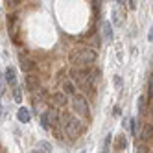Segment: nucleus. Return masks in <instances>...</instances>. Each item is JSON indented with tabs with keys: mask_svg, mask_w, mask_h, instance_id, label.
<instances>
[{
	"mask_svg": "<svg viewBox=\"0 0 153 153\" xmlns=\"http://www.w3.org/2000/svg\"><path fill=\"white\" fill-rule=\"evenodd\" d=\"M72 109H74L76 114H79L83 118L89 116V105H87V100H85L83 96H79V94L72 96Z\"/></svg>",
	"mask_w": 153,
	"mask_h": 153,
	"instance_id": "obj_4",
	"label": "nucleus"
},
{
	"mask_svg": "<svg viewBox=\"0 0 153 153\" xmlns=\"http://www.w3.org/2000/svg\"><path fill=\"white\" fill-rule=\"evenodd\" d=\"M149 149H148V146L146 144H140L138 148H137V153H148Z\"/></svg>",
	"mask_w": 153,
	"mask_h": 153,
	"instance_id": "obj_20",
	"label": "nucleus"
},
{
	"mask_svg": "<svg viewBox=\"0 0 153 153\" xmlns=\"http://www.w3.org/2000/svg\"><path fill=\"white\" fill-rule=\"evenodd\" d=\"M4 76H6V81H7L9 85L17 87V72H15V68H13V67H7V68H6V72H4Z\"/></svg>",
	"mask_w": 153,
	"mask_h": 153,
	"instance_id": "obj_7",
	"label": "nucleus"
},
{
	"mask_svg": "<svg viewBox=\"0 0 153 153\" xmlns=\"http://www.w3.org/2000/svg\"><path fill=\"white\" fill-rule=\"evenodd\" d=\"M137 107H138V111H140V113H144V111H146V96H138Z\"/></svg>",
	"mask_w": 153,
	"mask_h": 153,
	"instance_id": "obj_15",
	"label": "nucleus"
},
{
	"mask_svg": "<svg viewBox=\"0 0 153 153\" xmlns=\"http://www.w3.org/2000/svg\"><path fill=\"white\" fill-rule=\"evenodd\" d=\"M33 67H35V63L31 61L30 57H22V59H20V70H24V72H30V70L33 68Z\"/></svg>",
	"mask_w": 153,
	"mask_h": 153,
	"instance_id": "obj_10",
	"label": "nucleus"
},
{
	"mask_svg": "<svg viewBox=\"0 0 153 153\" xmlns=\"http://www.w3.org/2000/svg\"><path fill=\"white\" fill-rule=\"evenodd\" d=\"M70 76H72V79L78 83L81 89L85 91H92V81H94V74L89 72V70H85V68H72L70 70Z\"/></svg>",
	"mask_w": 153,
	"mask_h": 153,
	"instance_id": "obj_2",
	"label": "nucleus"
},
{
	"mask_svg": "<svg viewBox=\"0 0 153 153\" xmlns=\"http://www.w3.org/2000/svg\"><path fill=\"white\" fill-rule=\"evenodd\" d=\"M131 133L137 135V120H131Z\"/></svg>",
	"mask_w": 153,
	"mask_h": 153,
	"instance_id": "obj_21",
	"label": "nucleus"
},
{
	"mask_svg": "<svg viewBox=\"0 0 153 153\" xmlns=\"http://www.w3.org/2000/svg\"><path fill=\"white\" fill-rule=\"evenodd\" d=\"M98 57V53L91 48H78V50H74L70 53V63L74 65V67H89V65H92Z\"/></svg>",
	"mask_w": 153,
	"mask_h": 153,
	"instance_id": "obj_1",
	"label": "nucleus"
},
{
	"mask_svg": "<svg viewBox=\"0 0 153 153\" xmlns=\"http://www.w3.org/2000/svg\"><path fill=\"white\" fill-rule=\"evenodd\" d=\"M35 149L39 153H52V144H50V142H46V140H41Z\"/></svg>",
	"mask_w": 153,
	"mask_h": 153,
	"instance_id": "obj_12",
	"label": "nucleus"
},
{
	"mask_svg": "<svg viewBox=\"0 0 153 153\" xmlns=\"http://www.w3.org/2000/svg\"><path fill=\"white\" fill-rule=\"evenodd\" d=\"M53 100H56L59 105H65L68 98H67V94H65V92H56V94H53Z\"/></svg>",
	"mask_w": 153,
	"mask_h": 153,
	"instance_id": "obj_14",
	"label": "nucleus"
},
{
	"mask_svg": "<svg viewBox=\"0 0 153 153\" xmlns=\"http://www.w3.org/2000/svg\"><path fill=\"white\" fill-rule=\"evenodd\" d=\"M37 85H39L37 78H35V76H31V74H28V76H26V87H28V89H30L31 92H35Z\"/></svg>",
	"mask_w": 153,
	"mask_h": 153,
	"instance_id": "obj_8",
	"label": "nucleus"
},
{
	"mask_svg": "<svg viewBox=\"0 0 153 153\" xmlns=\"http://www.w3.org/2000/svg\"><path fill=\"white\" fill-rule=\"evenodd\" d=\"M126 146H127L126 137H124V135H120V137L116 138V149H122V148H126Z\"/></svg>",
	"mask_w": 153,
	"mask_h": 153,
	"instance_id": "obj_16",
	"label": "nucleus"
},
{
	"mask_svg": "<svg viewBox=\"0 0 153 153\" xmlns=\"http://www.w3.org/2000/svg\"><path fill=\"white\" fill-rule=\"evenodd\" d=\"M41 124H42V127H45V129H50V127H52V124H50V118H48V114H46V113L41 116Z\"/></svg>",
	"mask_w": 153,
	"mask_h": 153,
	"instance_id": "obj_18",
	"label": "nucleus"
},
{
	"mask_svg": "<svg viewBox=\"0 0 153 153\" xmlns=\"http://www.w3.org/2000/svg\"><path fill=\"white\" fill-rule=\"evenodd\" d=\"M153 138V126L151 124H144V127H142V133H140V140L142 144H146L148 140Z\"/></svg>",
	"mask_w": 153,
	"mask_h": 153,
	"instance_id": "obj_6",
	"label": "nucleus"
},
{
	"mask_svg": "<svg viewBox=\"0 0 153 153\" xmlns=\"http://www.w3.org/2000/svg\"><path fill=\"white\" fill-rule=\"evenodd\" d=\"M31 153H39V151H37V149H33V151H31Z\"/></svg>",
	"mask_w": 153,
	"mask_h": 153,
	"instance_id": "obj_24",
	"label": "nucleus"
},
{
	"mask_svg": "<svg viewBox=\"0 0 153 153\" xmlns=\"http://www.w3.org/2000/svg\"><path fill=\"white\" fill-rule=\"evenodd\" d=\"M114 83H116V87L122 85V79H120V76H114Z\"/></svg>",
	"mask_w": 153,
	"mask_h": 153,
	"instance_id": "obj_23",
	"label": "nucleus"
},
{
	"mask_svg": "<svg viewBox=\"0 0 153 153\" xmlns=\"http://www.w3.org/2000/svg\"><path fill=\"white\" fill-rule=\"evenodd\" d=\"M13 100L17 103H20V100H22V91H20V87H15L13 89Z\"/></svg>",
	"mask_w": 153,
	"mask_h": 153,
	"instance_id": "obj_17",
	"label": "nucleus"
},
{
	"mask_svg": "<svg viewBox=\"0 0 153 153\" xmlns=\"http://www.w3.org/2000/svg\"><path fill=\"white\" fill-rule=\"evenodd\" d=\"M122 4H124V2H116V6H114V9H113V24L118 26V28L124 26V22H126V11H124Z\"/></svg>",
	"mask_w": 153,
	"mask_h": 153,
	"instance_id": "obj_5",
	"label": "nucleus"
},
{
	"mask_svg": "<svg viewBox=\"0 0 153 153\" xmlns=\"http://www.w3.org/2000/svg\"><path fill=\"white\" fill-rule=\"evenodd\" d=\"M63 92L67 96H76V85L72 81H65L63 83Z\"/></svg>",
	"mask_w": 153,
	"mask_h": 153,
	"instance_id": "obj_11",
	"label": "nucleus"
},
{
	"mask_svg": "<svg viewBox=\"0 0 153 153\" xmlns=\"http://www.w3.org/2000/svg\"><path fill=\"white\" fill-rule=\"evenodd\" d=\"M129 9H137V2H135V0H129Z\"/></svg>",
	"mask_w": 153,
	"mask_h": 153,
	"instance_id": "obj_22",
	"label": "nucleus"
},
{
	"mask_svg": "<svg viewBox=\"0 0 153 153\" xmlns=\"http://www.w3.org/2000/svg\"><path fill=\"white\" fill-rule=\"evenodd\" d=\"M102 153H107V151H105V149H103V151H102Z\"/></svg>",
	"mask_w": 153,
	"mask_h": 153,
	"instance_id": "obj_25",
	"label": "nucleus"
},
{
	"mask_svg": "<svg viewBox=\"0 0 153 153\" xmlns=\"http://www.w3.org/2000/svg\"><path fill=\"white\" fill-rule=\"evenodd\" d=\"M17 118H19V122H22V124L30 122V111H28L26 107H20L19 113H17Z\"/></svg>",
	"mask_w": 153,
	"mask_h": 153,
	"instance_id": "obj_9",
	"label": "nucleus"
},
{
	"mask_svg": "<svg viewBox=\"0 0 153 153\" xmlns=\"http://www.w3.org/2000/svg\"><path fill=\"white\" fill-rule=\"evenodd\" d=\"M148 92H149V98H153V76L149 78V83H148Z\"/></svg>",
	"mask_w": 153,
	"mask_h": 153,
	"instance_id": "obj_19",
	"label": "nucleus"
},
{
	"mask_svg": "<svg viewBox=\"0 0 153 153\" xmlns=\"http://www.w3.org/2000/svg\"><path fill=\"white\" fill-rule=\"evenodd\" d=\"M102 31H103L102 35H103L105 39H109V41L113 39V28H111V24H109V22H103V24H102Z\"/></svg>",
	"mask_w": 153,
	"mask_h": 153,
	"instance_id": "obj_13",
	"label": "nucleus"
},
{
	"mask_svg": "<svg viewBox=\"0 0 153 153\" xmlns=\"http://www.w3.org/2000/svg\"><path fill=\"white\" fill-rule=\"evenodd\" d=\"M61 126H63V129H65V133L70 135V137H76V135L81 131L79 120H76V118H72V116H68V114H63V116H61Z\"/></svg>",
	"mask_w": 153,
	"mask_h": 153,
	"instance_id": "obj_3",
	"label": "nucleus"
}]
</instances>
